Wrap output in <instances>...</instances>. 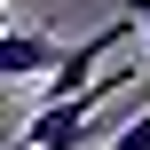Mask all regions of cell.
I'll return each instance as SVG.
<instances>
[{"instance_id": "cell-1", "label": "cell", "mask_w": 150, "mask_h": 150, "mask_svg": "<svg viewBox=\"0 0 150 150\" xmlns=\"http://www.w3.org/2000/svg\"><path fill=\"white\" fill-rule=\"evenodd\" d=\"M111 95H127V71H103V79H87V87H71V95L40 103V111H32V127H24V142H32V150H87L95 134H103V119H95V111H111Z\"/></svg>"}, {"instance_id": "cell-2", "label": "cell", "mask_w": 150, "mask_h": 150, "mask_svg": "<svg viewBox=\"0 0 150 150\" xmlns=\"http://www.w3.org/2000/svg\"><path fill=\"white\" fill-rule=\"evenodd\" d=\"M55 63V40L47 32H16V24H0V79H40Z\"/></svg>"}, {"instance_id": "cell-3", "label": "cell", "mask_w": 150, "mask_h": 150, "mask_svg": "<svg viewBox=\"0 0 150 150\" xmlns=\"http://www.w3.org/2000/svg\"><path fill=\"white\" fill-rule=\"evenodd\" d=\"M111 150H150V103L127 119V127H119V134H111Z\"/></svg>"}, {"instance_id": "cell-4", "label": "cell", "mask_w": 150, "mask_h": 150, "mask_svg": "<svg viewBox=\"0 0 150 150\" xmlns=\"http://www.w3.org/2000/svg\"><path fill=\"white\" fill-rule=\"evenodd\" d=\"M134 24H142V40H150V8H142V16H134Z\"/></svg>"}, {"instance_id": "cell-5", "label": "cell", "mask_w": 150, "mask_h": 150, "mask_svg": "<svg viewBox=\"0 0 150 150\" xmlns=\"http://www.w3.org/2000/svg\"><path fill=\"white\" fill-rule=\"evenodd\" d=\"M0 24H8V0H0Z\"/></svg>"}, {"instance_id": "cell-6", "label": "cell", "mask_w": 150, "mask_h": 150, "mask_svg": "<svg viewBox=\"0 0 150 150\" xmlns=\"http://www.w3.org/2000/svg\"><path fill=\"white\" fill-rule=\"evenodd\" d=\"M8 150H32V142H8Z\"/></svg>"}]
</instances>
